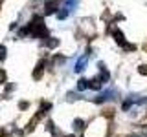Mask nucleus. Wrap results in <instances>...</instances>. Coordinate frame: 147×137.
<instances>
[{"instance_id":"obj_2","label":"nucleus","mask_w":147,"mask_h":137,"mask_svg":"<svg viewBox=\"0 0 147 137\" xmlns=\"http://www.w3.org/2000/svg\"><path fill=\"white\" fill-rule=\"evenodd\" d=\"M114 39H116V42L118 44H121V46H125L127 42H125V37H123V33H121V31H119V29H114Z\"/></svg>"},{"instance_id":"obj_8","label":"nucleus","mask_w":147,"mask_h":137,"mask_svg":"<svg viewBox=\"0 0 147 137\" xmlns=\"http://www.w3.org/2000/svg\"><path fill=\"white\" fill-rule=\"evenodd\" d=\"M68 13H70V11H68V9H66V7H63V9H61V11H59V13H57V18H61V20H64V18H66V17H68Z\"/></svg>"},{"instance_id":"obj_1","label":"nucleus","mask_w":147,"mask_h":137,"mask_svg":"<svg viewBox=\"0 0 147 137\" xmlns=\"http://www.w3.org/2000/svg\"><path fill=\"white\" fill-rule=\"evenodd\" d=\"M86 62H88V55H85V57H81L79 61H77V64H76V68H74V70H76L77 73H81L83 70H85V66H86Z\"/></svg>"},{"instance_id":"obj_6","label":"nucleus","mask_w":147,"mask_h":137,"mask_svg":"<svg viewBox=\"0 0 147 137\" xmlns=\"http://www.w3.org/2000/svg\"><path fill=\"white\" fill-rule=\"evenodd\" d=\"M86 88H88V80H86V79H79V80H77V90H79V91L86 90Z\"/></svg>"},{"instance_id":"obj_9","label":"nucleus","mask_w":147,"mask_h":137,"mask_svg":"<svg viewBox=\"0 0 147 137\" xmlns=\"http://www.w3.org/2000/svg\"><path fill=\"white\" fill-rule=\"evenodd\" d=\"M57 44H59V40H57V39H50V40H46V48H55Z\"/></svg>"},{"instance_id":"obj_4","label":"nucleus","mask_w":147,"mask_h":137,"mask_svg":"<svg viewBox=\"0 0 147 137\" xmlns=\"http://www.w3.org/2000/svg\"><path fill=\"white\" fill-rule=\"evenodd\" d=\"M79 4V0H64V7L68 9V11H72V9H76V6Z\"/></svg>"},{"instance_id":"obj_3","label":"nucleus","mask_w":147,"mask_h":137,"mask_svg":"<svg viewBox=\"0 0 147 137\" xmlns=\"http://www.w3.org/2000/svg\"><path fill=\"white\" fill-rule=\"evenodd\" d=\"M101 80L99 77H96V79H92V80H88V88H92V90H99L101 88Z\"/></svg>"},{"instance_id":"obj_12","label":"nucleus","mask_w":147,"mask_h":137,"mask_svg":"<svg viewBox=\"0 0 147 137\" xmlns=\"http://www.w3.org/2000/svg\"><path fill=\"white\" fill-rule=\"evenodd\" d=\"M140 73H142V75H147V66H142L140 68Z\"/></svg>"},{"instance_id":"obj_14","label":"nucleus","mask_w":147,"mask_h":137,"mask_svg":"<svg viewBox=\"0 0 147 137\" xmlns=\"http://www.w3.org/2000/svg\"><path fill=\"white\" fill-rule=\"evenodd\" d=\"M68 137H74V135H68Z\"/></svg>"},{"instance_id":"obj_10","label":"nucleus","mask_w":147,"mask_h":137,"mask_svg":"<svg viewBox=\"0 0 147 137\" xmlns=\"http://www.w3.org/2000/svg\"><path fill=\"white\" fill-rule=\"evenodd\" d=\"M55 11V2H50L48 6H46V15H50V13Z\"/></svg>"},{"instance_id":"obj_13","label":"nucleus","mask_w":147,"mask_h":137,"mask_svg":"<svg viewBox=\"0 0 147 137\" xmlns=\"http://www.w3.org/2000/svg\"><path fill=\"white\" fill-rule=\"evenodd\" d=\"M4 79H6V73H4V71H0V80H4Z\"/></svg>"},{"instance_id":"obj_5","label":"nucleus","mask_w":147,"mask_h":137,"mask_svg":"<svg viewBox=\"0 0 147 137\" xmlns=\"http://www.w3.org/2000/svg\"><path fill=\"white\" fill-rule=\"evenodd\" d=\"M110 95H112V91H105V93H101L98 99H96V102H105V100L110 99Z\"/></svg>"},{"instance_id":"obj_7","label":"nucleus","mask_w":147,"mask_h":137,"mask_svg":"<svg viewBox=\"0 0 147 137\" xmlns=\"http://www.w3.org/2000/svg\"><path fill=\"white\" fill-rule=\"evenodd\" d=\"M74 128H76V132H83V128H85V122H83L81 119H76V121H74Z\"/></svg>"},{"instance_id":"obj_11","label":"nucleus","mask_w":147,"mask_h":137,"mask_svg":"<svg viewBox=\"0 0 147 137\" xmlns=\"http://www.w3.org/2000/svg\"><path fill=\"white\" fill-rule=\"evenodd\" d=\"M4 59H6V48L0 46V61H4Z\"/></svg>"}]
</instances>
